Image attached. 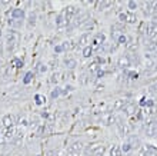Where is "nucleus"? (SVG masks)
I'll list each match as a JSON object with an SVG mask.
<instances>
[{
	"instance_id": "f257e3e1",
	"label": "nucleus",
	"mask_w": 157,
	"mask_h": 156,
	"mask_svg": "<svg viewBox=\"0 0 157 156\" xmlns=\"http://www.w3.org/2000/svg\"><path fill=\"white\" fill-rule=\"evenodd\" d=\"M19 39H20V34L16 30H10L7 33V37H6V45H7V50H14L17 43H19Z\"/></svg>"
},
{
	"instance_id": "f03ea898",
	"label": "nucleus",
	"mask_w": 157,
	"mask_h": 156,
	"mask_svg": "<svg viewBox=\"0 0 157 156\" xmlns=\"http://www.w3.org/2000/svg\"><path fill=\"white\" fill-rule=\"evenodd\" d=\"M103 152H104V146L101 143H93L84 149V156H92L96 153H103Z\"/></svg>"
},
{
	"instance_id": "7ed1b4c3",
	"label": "nucleus",
	"mask_w": 157,
	"mask_h": 156,
	"mask_svg": "<svg viewBox=\"0 0 157 156\" xmlns=\"http://www.w3.org/2000/svg\"><path fill=\"white\" fill-rule=\"evenodd\" d=\"M156 69H157V59L153 55L147 53L146 55V73H151Z\"/></svg>"
},
{
	"instance_id": "20e7f679",
	"label": "nucleus",
	"mask_w": 157,
	"mask_h": 156,
	"mask_svg": "<svg viewBox=\"0 0 157 156\" xmlns=\"http://www.w3.org/2000/svg\"><path fill=\"white\" fill-rule=\"evenodd\" d=\"M78 13V9L76 6H67L66 7V10H64V19H66V23H70L71 20H73V17Z\"/></svg>"
},
{
	"instance_id": "39448f33",
	"label": "nucleus",
	"mask_w": 157,
	"mask_h": 156,
	"mask_svg": "<svg viewBox=\"0 0 157 156\" xmlns=\"http://www.w3.org/2000/svg\"><path fill=\"white\" fill-rule=\"evenodd\" d=\"M117 122V127H119V132L124 136V135H130V132H131V126L128 125L127 122H123L121 119H117L116 120Z\"/></svg>"
},
{
	"instance_id": "423d86ee",
	"label": "nucleus",
	"mask_w": 157,
	"mask_h": 156,
	"mask_svg": "<svg viewBox=\"0 0 157 156\" xmlns=\"http://www.w3.org/2000/svg\"><path fill=\"white\" fill-rule=\"evenodd\" d=\"M117 119H116V116H114V113L113 112H104V113H101V122L104 123V125H113L114 122H116Z\"/></svg>"
},
{
	"instance_id": "0eeeda50",
	"label": "nucleus",
	"mask_w": 157,
	"mask_h": 156,
	"mask_svg": "<svg viewBox=\"0 0 157 156\" xmlns=\"http://www.w3.org/2000/svg\"><path fill=\"white\" fill-rule=\"evenodd\" d=\"M117 66H119V67H121V69H126V67L131 66V59H130V55H123V56H120V57H119V60H117Z\"/></svg>"
},
{
	"instance_id": "6e6552de",
	"label": "nucleus",
	"mask_w": 157,
	"mask_h": 156,
	"mask_svg": "<svg viewBox=\"0 0 157 156\" xmlns=\"http://www.w3.org/2000/svg\"><path fill=\"white\" fill-rule=\"evenodd\" d=\"M119 19L121 22H127V23H136V15L131 13V12H126V13H120L119 15Z\"/></svg>"
},
{
	"instance_id": "1a4fd4ad",
	"label": "nucleus",
	"mask_w": 157,
	"mask_h": 156,
	"mask_svg": "<svg viewBox=\"0 0 157 156\" xmlns=\"http://www.w3.org/2000/svg\"><path fill=\"white\" fill-rule=\"evenodd\" d=\"M156 153H157L156 148H153L151 145H147L146 148H143V149L140 150L139 156H156Z\"/></svg>"
},
{
	"instance_id": "9d476101",
	"label": "nucleus",
	"mask_w": 157,
	"mask_h": 156,
	"mask_svg": "<svg viewBox=\"0 0 157 156\" xmlns=\"http://www.w3.org/2000/svg\"><path fill=\"white\" fill-rule=\"evenodd\" d=\"M147 133L151 138H157V120H153L147 125Z\"/></svg>"
},
{
	"instance_id": "9b49d317",
	"label": "nucleus",
	"mask_w": 157,
	"mask_h": 156,
	"mask_svg": "<svg viewBox=\"0 0 157 156\" xmlns=\"http://www.w3.org/2000/svg\"><path fill=\"white\" fill-rule=\"evenodd\" d=\"M1 123L6 126V127H12V126L16 123V116L14 115H6L1 120Z\"/></svg>"
},
{
	"instance_id": "f8f14e48",
	"label": "nucleus",
	"mask_w": 157,
	"mask_h": 156,
	"mask_svg": "<svg viewBox=\"0 0 157 156\" xmlns=\"http://www.w3.org/2000/svg\"><path fill=\"white\" fill-rule=\"evenodd\" d=\"M104 39H106V37H104V34H103V33H97L93 39H92V43H93V46H92V47H96V49H97V47H100V45L104 42Z\"/></svg>"
},
{
	"instance_id": "ddd939ff",
	"label": "nucleus",
	"mask_w": 157,
	"mask_h": 156,
	"mask_svg": "<svg viewBox=\"0 0 157 156\" xmlns=\"http://www.w3.org/2000/svg\"><path fill=\"white\" fill-rule=\"evenodd\" d=\"M24 16H26V12L23 10V9H13L12 10V17L14 19V20H23L24 19Z\"/></svg>"
},
{
	"instance_id": "4468645a",
	"label": "nucleus",
	"mask_w": 157,
	"mask_h": 156,
	"mask_svg": "<svg viewBox=\"0 0 157 156\" xmlns=\"http://www.w3.org/2000/svg\"><path fill=\"white\" fill-rule=\"evenodd\" d=\"M123 112H124L126 115H128V116H130V115H133V113H136V105H134V103H131V102H127V103H126L124 105V108H123Z\"/></svg>"
},
{
	"instance_id": "2eb2a0df",
	"label": "nucleus",
	"mask_w": 157,
	"mask_h": 156,
	"mask_svg": "<svg viewBox=\"0 0 157 156\" xmlns=\"http://www.w3.org/2000/svg\"><path fill=\"white\" fill-rule=\"evenodd\" d=\"M126 142L130 145L131 149H137V148L140 146V139H139L137 136H128V139H127Z\"/></svg>"
},
{
	"instance_id": "dca6fc26",
	"label": "nucleus",
	"mask_w": 157,
	"mask_h": 156,
	"mask_svg": "<svg viewBox=\"0 0 157 156\" xmlns=\"http://www.w3.org/2000/svg\"><path fill=\"white\" fill-rule=\"evenodd\" d=\"M90 40H92V36H90V33H84V34H81L80 37H78V46H84L87 43H90Z\"/></svg>"
},
{
	"instance_id": "f3484780",
	"label": "nucleus",
	"mask_w": 157,
	"mask_h": 156,
	"mask_svg": "<svg viewBox=\"0 0 157 156\" xmlns=\"http://www.w3.org/2000/svg\"><path fill=\"white\" fill-rule=\"evenodd\" d=\"M81 149H83V145H81L80 142H74V143L69 148V152H71V153H80Z\"/></svg>"
},
{
	"instance_id": "a211bd4d",
	"label": "nucleus",
	"mask_w": 157,
	"mask_h": 156,
	"mask_svg": "<svg viewBox=\"0 0 157 156\" xmlns=\"http://www.w3.org/2000/svg\"><path fill=\"white\" fill-rule=\"evenodd\" d=\"M27 24H29V27H33L36 24V13L31 12L30 15H29V17H27Z\"/></svg>"
},
{
	"instance_id": "6ab92c4d",
	"label": "nucleus",
	"mask_w": 157,
	"mask_h": 156,
	"mask_svg": "<svg viewBox=\"0 0 157 156\" xmlns=\"http://www.w3.org/2000/svg\"><path fill=\"white\" fill-rule=\"evenodd\" d=\"M56 24H57L59 27H62V26H64V24H67V23H66V19H64V15H59L57 17H56Z\"/></svg>"
},
{
	"instance_id": "aec40b11",
	"label": "nucleus",
	"mask_w": 157,
	"mask_h": 156,
	"mask_svg": "<svg viewBox=\"0 0 157 156\" xmlns=\"http://www.w3.org/2000/svg\"><path fill=\"white\" fill-rule=\"evenodd\" d=\"M110 156H121V149L114 145V146L111 148V150H110Z\"/></svg>"
},
{
	"instance_id": "412c9836",
	"label": "nucleus",
	"mask_w": 157,
	"mask_h": 156,
	"mask_svg": "<svg viewBox=\"0 0 157 156\" xmlns=\"http://www.w3.org/2000/svg\"><path fill=\"white\" fill-rule=\"evenodd\" d=\"M92 55H93V47L92 46L83 47V56H84V57H90Z\"/></svg>"
},
{
	"instance_id": "4be33fe9",
	"label": "nucleus",
	"mask_w": 157,
	"mask_h": 156,
	"mask_svg": "<svg viewBox=\"0 0 157 156\" xmlns=\"http://www.w3.org/2000/svg\"><path fill=\"white\" fill-rule=\"evenodd\" d=\"M74 46H76V45H74L73 42H64V43L62 45L63 50H71V49H73Z\"/></svg>"
},
{
	"instance_id": "5701e85b",
	"label": "nucleus",
	"mask_w": 157,
	"mask_h": 156,
	"mask_svg": "<svg viewBox=\"0 0 157 156\" xmlns=\"http://www.w3.org/2000/svg\"><path fill=\"white\" fill-rule=\"evenodd\" d=\"M31 79H33V73H31V72H27L26 76H24V79H23V83H24V85H29L31 82Z\"/></svg>"
},
{
	"instance_id": "b1692460",
	"label": "nucleus",
	"mask_w": 157,
	"mask_h": 156,
	"mask_svg": "<svg viewBox=\"0 0 157 156\" xmlns=\"http://www.w3.org/2000/svg\"><path fill=\"white\" fill-rule=\"evenodd\" d=\"M34 102H36V105H43L44 97L42 94H34Z\"/></svg>"
},
{
	"instance_id": "393cba45",
	"label": "nucleus",
	"mask_w": 157,
	"mask_h": 156,
	"mask_svg": "<svg viewBox=\"0 0 157 156\" xmlns=\"http://www.w3.org/2000/svg\"><path fill=\"white\" fill-rule=\"evenodd\" d=\"M60 93H62V90H60V87H56V89H53L51 90V99H56V97H59L60 96Z\"/></svg>"
},
{
	"instance_id": "a878e982",
	"label": "nucleus",
	"mask_w": 157,
	"mask_h": 156,
	"mask_svg": "<svg viewBox=\"0 0 157 156\" xmlns=\"http://www.w3.org/2000/svg\"><path fill=\"white\" fill-rule=\"evenodd\" d=\"M64 63L67 64V67H69V69H73V67L76 66V60H74V59H66V60H64Z\"/></svg>"
},
{
	"instance_id": "bb28decb",
	"label": "nucleus",
	"mask_w": 157,
	"mask_h": 156,
	"mask_svg": "<svg viewBox=\"0 0 157 156\" xmlns=\"http://www.w3.org/2000/svg\"><path fill=\"white\" fill-rule=\"evenodd\" d=\"M126 103H127V102H126V100H121V99H120V100H117V102H116V105H114V109H123Z\"/></svg>"
},
{
	"instance_id": "cd10ccee",
	"label": "nucleus",
	"mask_w": 157,
	"mask_h": 156,
	"mask_svg": "<svg viewBox=\"0 0 157 156\" xmlns=\"http://www.w3.org/2000/svg\"><path fill=\"white\" fill-rule=\"evenodd\" d=\"M9 26H13V27H20L21 26V20H9Z\"/></svg>"
},
{
	"instance_id": "c85d7f7f",
	"label": "nucleus",
	"mask_w": 157,
	"mask_h": 156,
	"mask_svg": "<svg viewBox=\"0 0 157 156\" xmlns=\"http://www.w3.org/2000/svg\"><path fill=\"white\" fill-rule=\"evenodd\" d=\"M117 42H119L120 45H126V43H127V37H126V34H120V36H117Z\"/></svg>"
},
{
	"instance_id": "c756f323",
	"label": "nucleus",
	"mask_w": 157,
	"mask_h": 156,
	"mask_svg": "<svg viewBox=\"0 0 157 156\" xmlns=\"http://www.w3.org/2000/svg\"><path fill=\"white\" fill-rule=\"evenodd\" d=\"M12 63L14 64L16 67H21V66H23V60H21V59H17V57H14V59L12 60Z\"/></svg>"
},
{
	"instance_id": "7c9ffc66",
	"label": "nucleus",
	"mask_w": 157,
	"mask_h": 156,
	"mask_svg": "<svg viewBox=\"0 0 157 156\" xmlns=\"http://www.w3.org/2000/svg\"><path fill=\"white\" fill-rule=\"evenodd\" d=\"M150 93L157 97V82L154 83V85H151V86H150Z\"/></svg>"
},
{
	"instance_id": "2f4dec72",
	"label": "nucleus",
	"mask_w": 157,
	"mask_h": 156,
	"mask_svg": "<svg viewBox=\"0 0 157 156\" xmlns=\"http://www.w3.org/2000/svg\"><path fill=\"white\" fill-rule=\"evenodd\" d=\"M37 70H39L40 73H43V72H46L47 70V66L46 64H43V63H37Z\"/></svg>"
},
{
	"instance_id": "473e14b6",
	"label": "nucleus",
	"mask_w": 157,
	"mask_h": 156,
	"mask_svg": "<svg viewBox=\"0 0 157 156\" xmlns=\"http://www.w3.org/2000/svg\"><path fill=\"white\" fill-rule=\"evenodd\" d=\"M121 150H123L124 153H127V152H130V150H131V148H130V145H128L127 142H124V143H123V148H121Z\"/></svg>"
},
{
	"instance_id": "72a5a7b5",
	"label": "nucleus",
	"mask_w": 157,
	"mask_h": 156,
	"mask_svg": "<svg viewBox=\"0 0 157 156\" xmlns=\"http://www.w3.org/2000/svg\"><path fill=\"white\" fill-rule=\"evenodd\" d=\"M127 4H128V9H130V10H134V9L137 7V3H136L134 0H130V1L127 3Z\"/></svg>"
},
{
	"instance_id": "f704fd0d",
	"label": "nucleus",
	"mask_w": 157,
	"mask_h": 156,
	"mask_svg": "<svg viewBox=\"0 0 157 156\" xmlns=\"http://www.w3.org/2000/svg\"><path fill=\"white\" fill-rule=\"evenodd\" d=\"M111 1H99V9L101 10V7H106V6H110Z\"/></svg>"
},
{
	"instance_id": "c9c22d12",
	"label": "nucleus",
	"mask_w": 157,
	"mask_h": 156,
	"mask_svg": "<svg viewBox=\"0 0 157 156\" xmlns=\"http://www.w3.org/2000/svg\"><path fill=\"white\" fill-rule=\"evenodd\" d=\"M128 78L130 79H137L139 78V73H137V72H128Z\"/></svg>"
},
{
	"instance_id": "e433bc0d",
	"label": "nucleus",
	"mask_w": 157,
	"mask_h": 156,
	"mask_svg": "<svg viewBox=\"0 0 157 156\" xmlns=\"http://www.w3.org/2000/svg\"><path fill=\"white\" fill-rule=\"evenodd\" d=\"M147 102H149V100H147L146 97H143L140 100V106H147Z\"/></svg>"
},
{
	"instance_id": "4c0bfd02",
	"label": "nucleus",
	"mask_w": 157,
	"mask_h": 156,
	"mask_svg": "<svg viewBox=\"0 0 157 156\" xmlns=\"http://www.w3.org/2000/svg\"><path fill=\"white\" fill-rule=\"evenodd\" d=\"M54 50H56V53H60V52H63V47L62 46H56L54 47Z\"/></svg>"
}]
</instances>
